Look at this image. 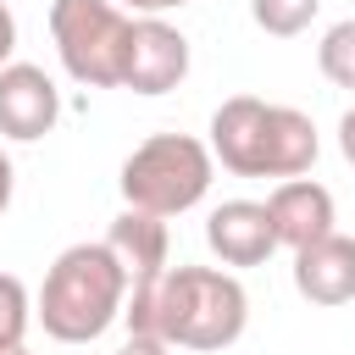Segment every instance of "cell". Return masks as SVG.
Returning <instances> with one entry per match:
<instances>
[{"label": "cell", "instance_id": "obj_1", "mask_svg": "<svg viewBox=\"0 0 355 355\" xmlns=\"http://www.w3.org/2000/svg\"><path fill=\"white\" fill-rule=\"evenodd\" d=\"M128 333L166 338L172 349H227L244 338L250 294L222 266H166L128 288Z\"/></svg>", "mask_w": 355, "mask_h": 355}, {"label": "cell", "instance_id": "obj_2", "mask_svg": "<svg viewBox=\"0 0 355 355\" xmlns=\"http://www.w3.org/2000/svg\"><path fill=\"white\" fill-rule=\"evenodd\" d=\"M211 155L233 178H305L322 155L316 122L294 105H272L255 94H233L211 111Z\"/></svg>", "mask_w": 355, "mask_h": 355}, {"label": "cell", "instance_id": "obj_3", "mask_svg": "<svg viewBox=\"0 0 355 355\" xmlns=\"http://www.w3.org/2000/svg\"><path fill=\"white\" fill-rule=\"evenodd\" d=\"M128 288H133V277L105 239L67 244L44 272V288L33 300V322L55 344H94L111 322H122Z\"/></svg>", "mask_w": 355, "mask_h": 355}, {"label": "cell", "instance_id": "obj_4", "mask_svg": "<svg viewBox=\"0 0 355 355\" xmlns=\"http://www.w3.org/2000/svg\"><path fill=\"white\" fill-rule=\"evenodd\" d=\"M211 178H216V155H211L205 139L150 133L144 144L128 150V161L116 172V189H122V205H133V211L183 216L211 194Z\"/></svg>", "mask_w": 355, "mask_h": 355}, {"label": "cell", "instance_id": "obj_5", "mask_svg": "<svg viewBox=\"0 0 355 355\" xmlns=\"http://www.w3.org/2000/svg\"><path fill=\"white\" fill-rule=\"evenodd\" d=\"M133 11L116 0H50V39L72 83L83 89H122Z\"/></svg>", "mask_w": 355, "mask_h": 355}, {"label": "cell", "instance_id": "obj_6", "mask_svg": "<svg viewBox=\"0 0 355 355\" xmlns=\"http://www.w3.org/2000/svg\"><path fill=\"white\" fill-rule=\"evenodd\" d=\"M189 78V39L166 17H133L128 55H122V89L133 94H166Z\"/></svg>", "mask_w": 355, "mask_h": 355}, {"label": "cell", "instance_id": "obj_7", "mask_svg": "<svg viewBox=\"0 0 355 355\" xmlns=\"http://www.w3.org/2000/svg\"><path fill=\"white\" fill-rule=\"evenodd\" d=\"M55 122H61V89L50 83V72L33 61L0 67V139L33 144Z\"/></svg>", "mask_w": 355, "mask_h": 355}, {"label": "cell", "instance_id": "obj_8", "mask_svg": "<svg viewBox=\"0 0 355 355\" xmlns=\"http://www.w3.org/2000/svg\"><path fill=\"white\" fill-rule=\"evenodd\" d=\"M205 244L222 266H261L277 250V227L266 200H222L205 216Z\"/></svg>", "mask_w": 355, "mask_h": 355}, {"label": "cell", "instance_id": "obj_9", "mask_svg": "<svg viewBox=\"0 0 355 355\" xmlns=\"http://www.w3.org/2000/svg\"><path fill=\"white\" fill-rule=\"evenodd\" d=\"M294 288H300V300L327 305V311L349 305L355 300V239L333 227V233L300 244L294 250Z\"/></svg>", "mask_w": 355, "mask_h": 355}, {"label": "cell", "instance_id": "obj_10", "mask_svg": "<svg viewBox=\"0 0 355 355\" xmlns=\"http://www.w3.org/2000/svg\"><path fill=\"white\" fill-rule=\"evenodd\" d=\"M266 211H272V227H277V244L300 250L322 233H333V189L316 183V178H283L272 194H266Z\"/></svg>", "mask_w": 355, "mask_h": 355}, {"label": "cell", "instance_id": "obj_11", "mask_svg": "<svg viewBox=\"0 0 355 355\" xmlns=\"http://www.w3.org/2000/svg\"><path fill=\"white\" fill-rule=\"evenodd\" d=\"M105 244L116 250V261L128 266V277H133V283L161 277V272H166V255H172L166 216H150V211H133V205H122V216L111 222Z\"/></svg>", "mask_w": 355, "mask_h": 355}, {"label": "cell", "instance_id": "obj_12", "mask_svg": "<svg viewBox=\"0 0 355 355\" xmlns=\"http://www.w3.org/2000/svg\"><path fill=\"white\" fill-rule=\"evenodd\" d=\"M316 67H322V78H327L333 89H349V94H355V17H344V22H333V28L322 33Z\"/></svg>", "mask_w": 355, "mask_h": 355}, {"label": "cell", "instance_id": "obj_13", "mask_svg": "<svg viewBox=\"0 0 355 355\" xmlns=\"http://www.w3.org/2000/svg\"><path fill=\"white\" fill-rule=\"evenodd\" d=\"M316 11H322V0H250L255 28L272 33V39H294V33H305V28L316 22Z\"/></svg>", "mask_w": 355, "mask_h": 355}, {"label": "cell", "instance_id": "obj_14", "mask_svg": "<svg viewBox=\"0 0 355 355\" xmlns=\"http://www.w3.org/2000/svg\"><path fill=\"white\" fill-rule=\"evenodd\" d=\"M33 322V294L17 272H0V344H22Z\"/></svg>", "mask_w": 355, "mask_h": 355}, {"label": "cell", "instance_id": "obj_15", "mask_svg": "<svg viewBox=\"0 0 355 355\" xmlns=\"http://www.w3.org/2000/svg\"><path fill=\"white\" fill-rule=\"evenodd\" d=\"M116 355H172V344L166 338H150V333H128V344Z\"/></svg>", "mask_w": 355, "mask_h": 355}, {"label": "cell", "instance_id": "obj_16", "mask_svg": "<svg viewBox=\"0 0 355 355\" xmlns=\"http://www.w3.org/2000/svg\"><path fill=\"white\" fill-rule=\"evenodd\" d=\"M122 11H133V17H166V11H183L189 0H116Z\"/></svg>", "mask_w": 355, "mask_h": 355}, {"label": "cell", "instance_id": "obj_17", "mask_svg": "<svg viewBox=\"0 0 355 355\" xmlns=\"http://www.w3.org/2000/svg\"><path fill=\"white\" fill-rule=\"evenodd\" d=\"M11 50H17V17H11V6L0 0V67H11Z\"/></svg>", "mask_w": 355, "mask_h": 355}, {"label": "cell", "instance_id": "obj_18", "mask_svg": "<svg viewBox=\"0 0 355 355\" xmlns=\"http://www.w3.org/2000/svg\"><path fill=\"white\" fill-rule=\"evenodd\" d=\"M338 150H344V161L355 166V105L338 116Z\"/></svg>", "mask_w": 355, "mask_h": 355}, {"label": "cell", "instance_id": "obj_19", "mask_svg": "<svg viewBox=\"0 0 355 355\" xmlns=\"http://www.w3.org/2000/svg\"><path fill=\"white\" fill-rule=\"evenodd\" d=\"M11 189H17V172H11V155L0 150V216H6V205H11Z\"/></svg>", "mask_w": 355, "mask_h": 355}, {"label": "cell", "instance_id": "obj_20", "mask_svg": "<svg viewBox=\"0 0 355 355\" xmlns=\"http://www.w3.org/2000/svg\"><path fill=\"white\" fill-rule=\"evenodd\" d=\"M0 355H28V344H0Z\"/></svg>", "mask_w": 355, "mask_h": 355}]
</instances>
